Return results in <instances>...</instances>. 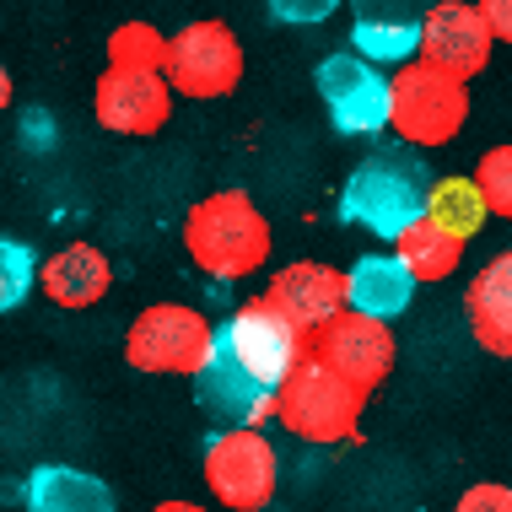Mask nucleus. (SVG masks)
<instances>
[{
    "mask_svg": "<svg viewBox=\"0 0 512 512\" xmlns=\"http://www.w3.org/2000/svg\"><path fill=\"white\" fill-rule=\"evenodd\" d=\"M168 76L173 98H195V103H211V98H227L238 92L243 81V44L221 17H205V22H189L168 38Z\"/></svg>",
    "mask_w": 512,
    "mask_h": 512,
    "instance_id": "8",
    "label": "nucleus"
},
{
    "mask_svg": "<svg viewBox=\"0 0 512 512\" xmlns=\"http://www.w3.org/2000/svg\"><path fill=\"white\" fill-rule=\"evenodd\" d=\"M265 302L281 308L302 335L324 329L329 318H340L351 308V302H345V270L318 265V259H292V265H281L265 286Z\"/></svg>",
    "mask_w": 512,
    "mask_h": 512,
    "instance_id": "15",
    "label": "nucleus"
},
{
    "mask_svg": "<svg viewBox=\"0 0 512 512\" xmlns=\"http://www.w3.org/2000/svg\"><path fill=\"white\" fill-rule=\"evenodd\" d=\"M184 248L211 281H248L254 270L270 265L275 232L248 189H216L189 205L184 216Z\"/></svg>",
    "mask_w": 512,
    "mask_h": 512,
    "instance_id": "1",
    "label": "nucleus"
},
{
    "mask_svg": "<svg viewBox=\"0 0 512 512\" xmlns=\"http://www.w3.org/2000/svg\"><path fill=\"white\" fill-rule=\"evenodd\" d=\"M426 221H432V227H442L448 238L469 243V238H475V232L491 221V205H486V195H480L475 178L442 173V178H432V195H426Z\"/></svg>",
    "mask_w": 512,
    "mask_h": 512,
    "instance_id": "21",
    "label": "nucleus"
},
{
    "mask_svg": "<svg viewBox=\"0 0 512 512\" xmlns=\"http://www.w3.org/2000/svg\"><path fill=\"white\" fill-rule=\"evenodd\" d=\"M426 195H432V168L421 162V151L410 146H378L351 168L340 189V216L351 227L372 232V238H399L410 221L426 216Z\"/></svg>",
    "mask_w": 512,
    "mask_h": 512,
    "instance_id": "2",
    "label": "nucleus"
},
{
    "mask_svg": "<svg viewBox=\"0 0 512 512\" xmlns=\"http://www.w3.org/2000/svg\"><path fill=\"white\" fill-rule=\"evenodd\" d=\"M22 507L27 512H119L108 480L87 475L76 464H38L22 480Z\"/></svg>",
    "mask_w": 512,
    "mask_h": 512,
    "instance_id": "18",
    "label": "nucleus"
},
{
    "mask_svg": "<svg viewBox=\"0 0 512 512\" xmlns=\"http://www.w3.org/2000/svg\"><path fill=\"white\" fill-rule=\"evenodd\" d=\"M216 351V324L189 302H151L124 329V362L151 378H195Z\"/></svg>",
    "mask_w": 512,
    "mask_h": 512,
    "instance_id": "4",
    "label": "nucleus"
},
{
    "mask_svg": "<svg viewBox=\"0 0 512 512\" xmlns=\"http://www.w3.org/2000/svg\"><path fill=\"white\" fill-rule=\"evenodd\" d=\"M496 44H512V0H475Z\"/></svg>",
    "mask_w": 512,
    "mask_h": 512,
    "instance_id": "27",
    "label": "nucleus"
},
{
    "mask_svg": "<svg viewBox=\"0 0 512 512\" xmlns=\"http://www.w3.org/2000/svg\"><path fill=\"white\" fill-rule=\"evenodd\" d=\"M108 65H114V71L162 76V65H168V38L151 22H119L114 33H108Z\"/></svg>",
    "mask_w": 512,
    "mask_h": 512,
    "instance_id": "22",
    "label": "nucleus"
},
{
    "mask_svg": "<svg viewBox=\"0 0 512 512\" xmlns=\"http://www.w3.org/2000/svg\"><path fill=\"white\" fill-rule=\"evenodd\" d=\"M453 512H512V486H502V480H480V486H469L459 502H453Z\"/></svg>",
    "mask_w": 512,
    "mask_h": 512,
    "instance_id": "26",
    "label": "nucleus"
},
{
    "mask_svg": "<svg viewBox=\"0 0 512 512\" xmlns=\"http://www.w3.org/2000/svg\"><path fill=\"white\" fill-rule=\"evenodd\" d=\"M432 0H351V44L362 60L410 65L421 54V22Z\"/></svg>",
    "mask_w": 512,
    "mask_h": 512,
    "instance_id": "13",
    "label": "nucleus"
},
{
    "mask_svg": "<svg viewBox=\"0 0 512 512\" xmlns=\"http://www.w3.org/2000/svg\"><path fill=\"white\" fill-rule=\"evenodd\" d=\"M205 491L227 512H265L281 491V453L265 426H232L205 442Z\"/></svg>",
    "mask_w": 512,
    "mask_h": 512,
    "instance_id": "6",
    "label": "nucleus"
},
{
    "mask_svg": "<svg viewBox=\"0 0 512 512\" xmlns=\"http://www.w3.org/2000/svg\"><path fill=\"white\" fill-rule=\"evenodd\" d=\"M308 362L329 367L335 378L356 383L367 399L389 383V372L399 362V345H394V329L383 318H367V313H351L345 308L340 318H329L324 329L308 335Z\"/></svg>",
    "mask_w": 512,
    "mask_h": 512,
    "instance_id": "9",
    "label": "nucleus"
},
{
    "mask_svg": "<svg viewBox=\"0 0 512 512\" xmlns=\"http://www.w3.org/2000/svg\"><path fill=\"white\" fill-rule=\"evenodd\" d=\"M265 6H270V17H275V22L313 27V22L335 17V6H340V0H265Z\"/></svg>",
    "mask_w": 512,
    "mask_h": 512,
    "instance_id": "25",
    "label": "nucleus"
},
{
    "mask_svg": "<svg viewBox=\"0 0 512 512\" xmlns=\"http://www.w3.org/2000/svg\"><path fill=\"white\" fill-rule=\"evenodd\" d=\"M92 114H98L103 130L114 135H157L162 124L173 119V87L168 76H151V71H108L92 87Z\"/></svg>",
    "mask_w": 512,
    "mask_h": 512,
    "instance_id": "12",
    "label": "nucleus"
},
{
    "mask_svg": "<svg viewBox=\"0 0 512 512\" xmlns=\"http://www.w3.org/2000/svg\"><path fill=\"white\" fill-rule=\"evenodd\" d=\"M11 103V71H6V60H0V108Z\"/></svg>",
    "mask_w": 512,
    "mask_h": 512,
    "instance_id": "29",
    "label": "nucleus"
},
{
    "mask_svg": "<svg viewBox=\"0 0 512 512\" xmlns=\"http://www.w3.org/2000/svg\"><path fill=\"white\" fill-rule=\"evenodd\" d=\"M491 49H496V38L475 0H432V11L421 22V54L415 60L437 65V71H448L453 81L469 87L491 65Z\"/></svg>",
    "mask_w": 512,
    "mask_h": 512,
    "instance_id": "11",
    "label": "nucleus"
},
{
    "mask_svg": "<svg viewBox=\"0 0 512 512\" xmlns=\"http://www.w3.org/2000/svg\"><path fill=\"white\" fill-rule=\"evenodd\" d=\"M195 399H200V410L211 415L221 432H232V426L275 421V399H281V389H265L259 378H248V372L216 345L211 362L195 372Z\"/></svg>",
    "mask_w": 512,
    "mask_h": 512,
    "instance_id": "14",
    "label": "nucleus"
},
{
    "mask_svg": "<svg viewBox=\"0 0 512 512\" xmlns=\"http://www.w3.org/2000/svg\"><path fill=\"white\" fill-rule=\"evenodd\" d=\"M394 259L410 270L415 286H437V281H453V270H459V259H464V243L448 238L442 227H432V221L421 216L394 238Z\"/></svg>",
    "mask_w": 512,
    "mask_h": 512,
    "instance_id": "20",
    "label": "nucleus"
},
{
    "mask_svg": "<svg viewBox=\"0 0 512 512\" xmlns=\"http://www.w3.org/2000/svg\"><path fill=\"white\" fill-rule=\"evenodd\" d=\"M318 98L329 108V124L340 135H378L389 130V76L362 54H324L318 60Z\"/></svg>",
    "mask_w": 512,
    "mask_h": 512,
    "instance_id": "10",
    "label": "nucleus"
},
{
    "mask_svg": "<svg viewBox=\"0 0 512 512\" xmlns=\"http://www.w3.org/2000/svg\"><path fill=\"white\" fill-rule=\"evenodd\" d=\"M469 124V87L426 60H410L389 76V130L410 151H437L459 141Z\"/></svg>",
    "mask_w": 512,
    "mask_h": 512,
    "instance_id": "3",
    "label": "nucleus"
},
{
    "mask_svg": "<svg viewBox=\"0 0 512 512\" xmlns=\"http://www.w3.org/2000/svg\"><path fill=\"white\" fill-rule=\"evenodd\" d=\"M38 265H33V248L17 238H0V313H11L17 302L33 292Z\"/></svg>",
    "mask_w": 512,
    "mask_h": 512,
    "instance_id": "24",
    "label": "nucleus"
},
{
    "mask_svg": "<svg viewBox=\"0 0 512 512\" xmlns=\"http://www.w3.org/2000/svg\"><path fill=\"white\" fill-rule=\"evenodd\" d=\"M216 345L248 372V378L265 383V389H281V383L308 362V335H302L281 308H270L265 297H254L248 308L232 313L227 324L216 329Z\"/></svg>",
    "mask_w": 512,
    "mask_h": 512,
    "instance_id": "7",
    "label": "nucleus"
},
{
    "mask_svg": "<svg viewBox=\"0 0 512 512\" xmlns=\"http://www.w3.org/2000/svg\"><path fill=\"white\" fill-rule=\"evenodd\" d=\"M464 313H469V335L480 340V351L512 362V248H502L496 259H486L469 275Z\"/></svg>",
    "mask_w": 512,
    "mask_h": 512,
    "instance_id": "17",
    "label": "nucleus"
},
{
    "mask_svg": "<svg viewBox=\"0 0 512 512\" xmlns=\"http://www.w3.org/2000/svg\"><path fill=\"white\" fill-rule=\"evenodd\" d=\"M410 297H415V281L394 254H362L345 270V302H351V313H367V318L389 324V318L410 308Z\"/></svg>",
    "mask_w": 512,
    "mask_h": 512,
    "instance_id": "19",
    "label": "nucleus"
},
{
    "mask_svg": "<svg viewBox=\"0 0 512 512\" xmlns=\"http://www.w3.org/2000/svg\"><path fill=\"white\" fill-rule=\"evenodd\" d=\"M108 286H114V265H108V254L92 243H65L38 265V292H44L54 308H71V313L98 308L108 297Z\"/></svg>",
    "mask_w": 512,
    "mask_h": 512,
    "instance_id": "16",
    "label": "nucleus"
},
{
    "mask_svg": "<svg viewBox=\"0 0 512 512\" xmlns=\"http://www.w3.org/2000/svg\"><path fill=\"white\" fill-rule=\"evenodd\" d=\"M469 178L480 184V195H486L491 216L512 221V146L480 151V162H475V173H469Z\"/></svg>",
    "mask_w": 512,
    "mask_h": 512,
    "instance_id": "23",
    "label": "nucleus"
},
{
    "mask_svg": "<svg viewBox=\"0 0 512 512\" xmlns=\"http://www.w3.org/2000/svg\"><path fill=\"white\" fill-rule=\"evenodd\" d=\"M151 512H211V507H200V502H184V496H173V502H157Z\"/></svg>",
    "mask_w": 512,
    "mask_h": 512,
    "instance_id": "28",
    "label": "nucleus"
},
{
    "mask_svg": "<svg viewBox=\"0 0 512 512\" xmlns=\"http://www.w3.org/2000/svg\"><path fill=\"white\" fill-rule=\"evenodd\" d=\"M362 410H367V394L356 389V383L335 378L329 367H318V362H302L292 378L281 383V399H275V421H281L297 442H313V448L351 442L362 432Z\"/></svg>",
    "mask_w": 512,
    "mask_h": 512,
    "instance_id": "5",
    "label": "nucleus"
}]
</instances>
